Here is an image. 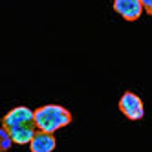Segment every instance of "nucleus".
<instances>
[{"mask_svg": "<svg viewBox=\"0 0 152 152\" xmlns=\"http://www.w3.org/2000/svg\"><path fill=\"white\" fill-rule=\"evenodd\" d=\"M11 145H13V137H11V134H9V130L6 126H2V128H0V148H2V150H9Z\"/></svg>", "mask_w": 152, "mask_h": 152, "instance_id": "7", "label": "nucleus"}, {"mask_svg": "<svg viewBox=\"0 0 152 152\" xmlns=\"http://www.w3.org/2000/svg\"><path fill=\"white\" fill-rule=\"evenodd\" d=\"M119 110L125 114V117L137 121L145 115V106L143 101L139 99V95H136L134 92H125L119 99Z\"/></svg>", "mask_w": 152, "mask_h": 152, "instance_id": "2", "label": "nucleus"}, {"mask_svg": "<svg viewBox=\"0 0 152 152\" xmlns=\"http://www.w3.org/2000/svg\"><path fill=\"white\" fill-rule=\"evenodd\" d=\"M57 141L53 137V134H48V132H37V136L33 137V141L29 143V148L31 152H53Z\"/></svg>", "mask_w": 152, "mask_h": 152, "instance_id": "6", "label": "nucleus"}, {"mask_svg": "<svg viewBox=\"0 0 152 152\" xmlns=\"http://www.w3.org/2000/svg\"><path fill=\"white\" fill-rule=\"evenodd\" d=\"M9 134L13 137V143L17 145H28L33 141V137L37 136V126L35 125H24V126H15V128H7Z\"/></svg>", "mask_w": 152, "mask_h": 152, "instance_id": "5", "label": "nucleus"}, {"mask_svg": "<svg viewBox=\"0 0 152 152\" xmlns=\"http://www.w3.org/2000/svg\"><path fill=\"white\" fill-rule=\"evenodd\" d=\"M141 2V6H143V9L148 13V15H152V0H139Z\"/></svg>", "mask_w": 152, "mask_h": 152, "instance_id": "8", "label": "nucleus"}, {"mask_svg": "<svg viewBox=\"0 0 152 152\" xmlns=\"http://www.w3.org/2000/svg\"><path fill=\"white\" fill-rule=\"evenodd\" d=\"M72 123V114L61 104H44L35 110V126L40 132L53 134Z\"/></svg>", "mask_w": 152, "mask_h": 152, "instance_id": "1", "label": "nucleus"}, {"mask_svg": "<svg viewBox=\"0 0 152 152\" xmlns=\"http://www.w3.org/2000/svg\"><path fill=\"white\" fill-rule=\"evenodd\" d=\"M114 11L121 15L125 20H137L145 11L139 0H114Z\"/></svg>", "mask_w": 152, "mask_h": 152, "instance_id": "4", "label": "nucleus"}, {"mask_svg": "<svg viewBox=\"0 0 152 152\" xmlns=\"http://www.w3.org/2000/svg\"><path fill=\"white\" fill-rule=\"evenodd\" d=\"M24 125H35V110H29L28 106H15L2 119V126L6 128L24 126Z\"/></svg>", "mask_w": 152, "mask_h": 152, "instance_id": "3", "label": "nucleus"}]
</instances>
